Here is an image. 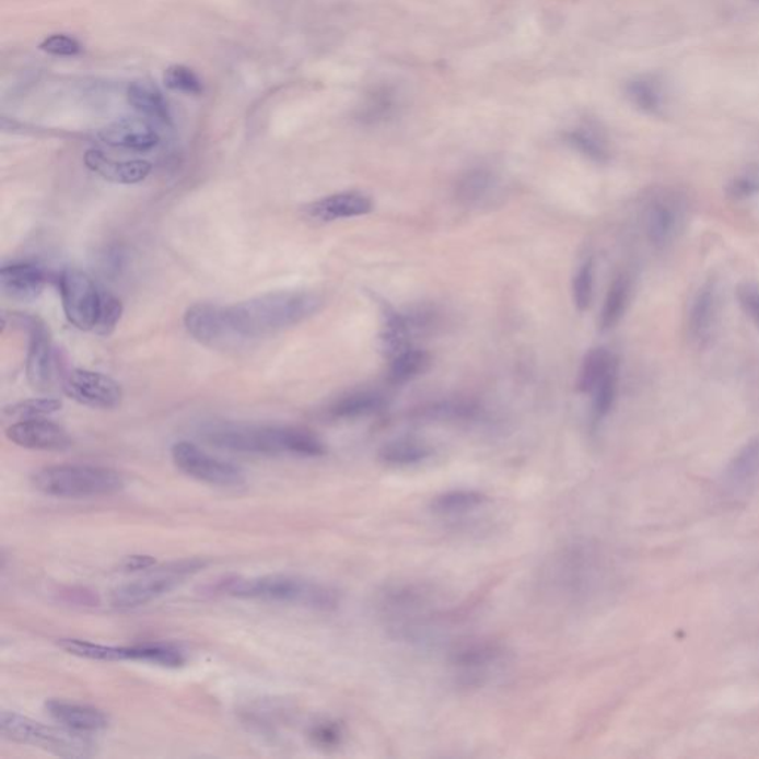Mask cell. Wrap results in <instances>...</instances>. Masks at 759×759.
Segmentation results:
<instances>
[{
    "instance_id": "obj_18",
    "label": "cell",
    "mask_w": 759,
    "mask_h": 759,
    "mask_svg": "<svg viewBox=\"0 0 759 759\" xmlns=\"http://www.w3.org/2000/svg\"><path fill=\"white\" fill-rule=\"evenodd\" d=\"M83 162L104 180L118 183V185H136V183L144 182L152 173V164L148 161H118L107 156L102 150L95 149L87 150Z\"/></svg>"
},
{
    "instance_id": "obj_25",
    "label": "cell",
    "mask_w": 759,
    "mask_h": 759,
    "mask_svg": "<svg viewBox=\"0 0 759 759\" xmlns=\"http://www.w3.org/2000/svg\"><path fill=\"white\" fill-rule=\"evenodd\" d=\"M567 143L577 152L585 154L594 162H607L610 160V144L606 133L600 131L598 125L582 122L565 132Z\"/></svg>"
},
{
    "instance_id": "obj_29",
    "label": "cell",
    "mask_w": 759,
    "mask_h": 759,
    "mask_svg": "<svg viewBox=\"0 0 759 759\" xmlns=\"http://www.w3.org/2000/svg\"><path fill=\"white\" fill-rule=\"evenodd\" d=\"M432 448L424 442L411 440H396L389 442L380 449V460L392 466H411L428 460L431 457Z\"/></svg>"
},
{
    "instance_id": "obj_4",
    "label": "cell",
    "mask_w": 759,
    "mask_h": 759,
    "mask_svg": "<svg viewBox=\"0 0 759 759\" xmlns=\"http://www.w3.org/2000/svg\"><path fill=\"white\" fill-rule=\"evenodd\" d=\"M39 493L56 499H97L124 490L122 475L110 467L57 465L37 470L32 478Z\"/></svg>"
},
{
    "instance_id": "obj_2",
    "label": "cell",
    "mask_w": 759,
    "mask_h": 759,
    "mask_svg": "<svg viewBox=\"0 0 759 759\" xmlns=\"http://www.w3.org/2000/svg\"><path fill=\"white\" fill-rule=\"evenodd\" d=\"M202 436L215 448L253 456L320 457L327 452L314 432L295 427L212 423Z\"/></svg>"
},
{
    "instance_id": "obj_37",
    "label": "cell",
    "mask_w": 759,
    "mask_h": 759,
    "mask_svg": "<svg viewBox=\"0 0 759 759\" xmlns=\"http://www.w3.org/2000/svg\"><path fill=\"white\" fill-rule=\"evenodd\" d=\"M573 295L575 307L580 312H585L589 308L592 295H594V262L592 260L580 267L577 275H575Z\"/></svg>"
},
{
    "instance_id": "obj_14",
    "label": "cell",
    "mask_w": 759,
    "mask_h": 759,
    "mask_svg": "<svg viewBox=\"0 0 759 759\" xmlns=\"http://www.w3.org/2000/svg\"><path fill=\"white\" fill-rule=\"evenodd\" d=\"M98 139L110 148L149 152L161 143L160 132L148 118H120L100 129Z\"/></svg>"
},
{
    "instance_id": "obj_38",
    "label": "cell",
    "mask_w": 759,
    "mask_h": 759,
    "mask_svg": "<svg viewBox=\"0 0 759 759\" xmlns=\"http://www.w3.org/2000/svg\"><path fill=\"white\" fill-rule=\"evenodd\" d=\"M122 314L124 306L120 300L103 290L102 312H100L97 327H95L94 332H97L98 336H110L115 328L118 327Z\"/></svg>"
},
{
    "instance_id": "obj_39",
    "label": "cell",
    "mask_w": 759,
    "mask_h": 759,
    "mask_svg": "<svg viewBox=\"0 0 759 759\" xmlns=\"http://www.w3.org/2000/svg\"><path fill=\"white\" fill-rule=\"evenodd\" d=\"M40 51L54 57H78L83 51V45L74 36L56 33L40 42Z\"/></svg>"
},
{
    "instance_id": "obj_28",
    "label": "cell",
    "mask_w": 759,
    "mask_h": 759,
    "mask_svg": "<svg viewBox=\"0 0 759 759\" xmlns=\"http://www.w3.org/2000/svg\"><path fill=\"white\" fill-rule=\"evenodd\" d=\"M488 502H490V499L481 491L453 490L436 495L432 500L431 507L436 515L457 516L477 511V509L486 506Z\"/></svg>"
},
{
    "instance_id": "obj_35",
    "label": "cell",
    "mask_w": 759,
    "mask_h": 759,
    "mask_svg": "<svg viewBox=\"0 0 759 759\" xmlns=\"http://www.w3.org/2000/svg\"><path fill=\"white\" fill-rule=\"evenodd\" d=\"M165 86L175 93L185 95H200L203 93L202 79L190 67L174 65L164 73Z\"/></svg>"
},
{
    "instance_id": "obj_43",
    "label": "cell",
    "mask_w": 759,
    "mask_h": 759,
    "mask_svg": "<svg viewBox=\"0 0 759 759\" xmlns=\"http://www.w3.org/2000/svg\"><path fill=\"white\" fill-rule=\"evenodd\" d=\"M60 596L67 604H73V606L79 607H97L100 604L97 592L82 586L65 587V589L60 592Z\"/></svg>"
},
{
    "instance_id": "obj_30",
    "label": "cell",
    "mask_w": 759,
    "mask_h": 759,
    "mask_svg": "<svg viewBox=\"0 0 759 759\" xmlns=\"http://www.w3.org/2000/svg\"><path fill=\"white\" fill-rule=\"evenodd\" d=\"M617 364L616 358L607 349H592L580 369L577 389L592 394L604 375Z\"/></svg>"
},
{
    "instance_id": "obj_10",
    "label": "cell",
    "mask_w": 759,
    "mask_h": 759,
    "mask_svg": "<svg viewBox=\"0 0 759 759\" xmlns=\"http://www.w3.org/2000/svg\"><path fill=\"white\" fill-rule=\"evenodd\" d=\"M12 318L15 319L16 325L26 328L31 336L26 360L28 383L33 389L39 392L51 389L56 357H54L51 336L47 325L36 316L26 314L12 315Z\"/></svg>"
},
{
    "instance_id": "obj_26",
    "label": "cell",
    "mask_w": 759,
    "mask_h": 759,
    "mask_svg": "<svg viewBox=\"0 0 759 759\" xmlns=\"http://www.w3.org/2000/svg\"><path fill=\"white\" fill-rule=\"evenodd\" d=\"M58 646L70 656L94 662H132V645H106L97 642L65 638Z\"/></svg>"
},
{
    "instance_id": "obj_33",
    "label": "cell",
    "mask_w": 759,
    "mask_h": 759,
    "mask_svg": "<svg viewBox=\"0 0 759 759\" xmlns=\"http://www.w3.org/2000/svg\"><path fill=\"white\" fill-rule=\"evenodd\" d=\"M62 408L60 399L39 398L21 400L3 408V416L15 421L45 419V417L56 414Z\"/></svg>"
},
{
    "instance_id": "obj_44",
    "label": "cell",
    "mask_w": 759,
    "mask_h": 759,
    "mask_svg": "<svg viewBox=\"0 0 759 759\" xmlns=\"http://www.w3.org/2000/svg\"><path fill=\"white\" fill-rule=\"evenodd\" d=\"M154 565H156V558L150 557V554H131V557L124 558L119 569L125 573H136V571L153 569Z\"/></svg>"
},
{
    "instance_id": "obj_42",
    "label": "cell",
    "mask_w": 759,
    "mask_h": 759,
    "mask_svg": "<svg viewBox=\"0 0 759 759\" xmlns=\"http://www.w3.org/2000/svg\"><path fill=\"white\" fill-rule=\"evenodd\" d=\"M759 191V175L746 174L734 178L728 183L727 195L732 199L740 200L749 198Z\"/></svg>"
},
{
    "instance_id": "obj_17",
    "label": "cell",
    "mask_w": 759,
    "mask_h": 759,
    "mask_svg": "<svg viewBox=\"0 0 759 759\" xmlns=\"http://www.w3.org/2000/svg\"><path fill=\"white\" fill-rule=\"evenodd\" d=\"M759 479V437L749 441L729 462L725 469L723 483L724 494L729 499L746 498L757 486Z\"/></svg>"
},
{
    "instance_id": "obj_15",
    "label": "cell",
    "mask_w": 759,
    "mask_h": 759,
    "mask_svg": "<svg viewBox=\"0 0 759 759\" xmlns=\"http://www.w3.org/2000/svg\"><path fill=\"white\" fill-rule=\"evenodd\" d=\"M47 285V273L28 261H11L0 269V290L14 302L31 303L40 297Z\"/></svg>"
},
{
    "instance_id": "obj_45",
    "label": "cell",
    "mask_w": 759,
    "mask_h": 759,
    "mask_svg": "<svg viewBox=\"0 0 759 759\" xmlns=\"http://www.w3.org/2000/svg\"><path fill=\"white\" fill-rule=\"evenodd\" d=\"M312 737H314L319 745H331L334 740L337 739V732L331 725H320V727L314 729Z\"/></svg>"
},
{
    "instance_id": "obj_40",
    "label": "cell",
    "mask_w": 759,
    "mask_h": 759,
    "mask_svg": "<svg viewBox=\"0 0 759 759\" xmlns=\"http://www.w3.org/2000/svg\"><path fill=\"white\" fill-rule=\"evenodd\" d=\"M475 408L470 404L465 402H442L436 404L428 410H423L421 414L427 419L433 420H462L470 419L474 416Z\"/></svg>"
},
{
    "instance_id": "obj_27",
    "label": "cell",
    "mask_w": 759,
    "mask_h": 759,
    "mask_svg": "<svg viewBox=\"0 0 759 759\" xmlns=\"http://www.w3.org/2000/svg\"><path fill=\"white\" fill-rule=\"evenodd\" d=\"M383 407H385V399L382 395L364 390L341 396L329 407L328 412L334 419L349 420L373 414Z\"/></svg>"
},
{
    "instance_id": "obj_9",
    "label": "cell",
    "mask_w": 759,
    "mask_h": 759,
    "mask_svg": "<svg viewBox=\"0 0 759 759\" xmlns=\"http://www.w3.org/2000/svg\"><path fill=\"white\" fill-rule=\"evenodd\" d=\"M60 293L67 320L81 331H94L102 312V288L90 275L69 267L61 273Z\"/></svg>"
},
{
    "instance_id": "obj_22",
    "label": "cell",
    "mask_w": 759,
    "mask_h": 759,
    "mask_svg": "<svg viewBox=\"0 0 759 759\" xmlns=\"http://www.w3.org/2000/svg\"><path fill=\"white\" fill-rule=\"evenodd\" d=\"M681 223V212L677 203L669 199H658L646 214V236L654 247L665 248L677 236Z\"/></svg>"
},
{
    "instance_id": "obj_19",
    "label": "cell",
    "mask_w": 759,
    "mask_h": 759,
    "mask_svg": "<svg viewBox=\"0 0 759 759\" xmlns=\"http://www.w3.org/2000/svg\"><path fill=\"white\" fill-rule=\"evenodd\" d=\"M504 662L506 658L502 646L490 642L467 645L454 658V665L460 669L462 677L470 682H482L488 675L503 666Z\"/></svg>"
},
{
    "instance_id": "obj_13",
    "label": "cell",
    "mask_w": 759,
    "mask_h": 759,
    "mask_svg": "<svg viewBox=\"0 0 759 759\" xmlns=\"http://www.w3.org/2000/svg\"><path fill=\"white\" fill-rule=\"evenodd\" d=\"M7 437L12 444L35 452H65L72 446L66 429L45 419L15 421L7 429Z\"/></svg>"
},
{
    "instance_id": "obj_32",
    "label": "cell",
    "mask_w": 759,
    "mask_h": 759,
    "mask_svg": "<svg viewBox=\"0 0 759 759\" xmlns=\"http://www.w3.org/2000/svg\"><path fill=\"white\" fill-rule=\"evenodd\" d=\"M429 357L427 352L419 349L408 348L395 354L389 370V380L395 385L406 383L408 380L417 377L428 369Z\"/></svg>"
},
{
    "instance_id": "obj_21",
    "label": "cell",
    "mask_w": 759,
    "mask_h": 759,
    "mask_svg": "<svg viewBox=\"0 0 759 759\" xmlns=\"http://www.w3.org/2000/svg\"><path fill=\"white\" fill-rule=\"evenodd\" d=\"M719 316V288L713 281H708L696 294L688 312V332L698 345H704L711 339Z\"/></svg>"
},
{
    "instance_id": "obj_7",
    "label": "cell",
    "mask_w": 759,
    "mask_h": 759,
    "mask_svg": "<svg viewBox=\"0 0 759 759\" xmlns=\"http://www.w3.org/2000/svg\"><path fill=\"white\" fill-rule=\"evenodd\" d=\"M432 592L420 585H396L387 587L380 598V610L392 629L399 635L414 637L424 631L429 617L433 615L435 600Z\"/></svg>"
},
{
    "instance_id": "obj_11",
    "label": "cell",
    "mask_w": 759,
    "mask_h": 759,
    "mask_svg": "<svg viewBox=\"0 0 759 759\" xmlns=\"http://www.w3.org/2000/svg\"><path fill=\"white\" fill-rule=\"evenodd\" d=\"M62 389L70 399L95 410H115L124 398L119 383L97 371L82 369L70 371L66 375Z\"/></svg>"
},
{
    "instance_id": "obj_41",
    "label": "cell",
    "mask_w": 759,
    "mask_h": 759,
    "mask_svg": "<svg viewBox=\"0 0 759 759\" xmlns=\"http://www.w3.org/2000/svg\"><path fill=\"white\" fill-rule=\"evenodd\" d=\"M737 300H739L742 311L752 319L759 329V285L752 282L742 283L737 288Z\"/></svg>"
},
{
    "instance_id": "obj_5",
    "label": "cell",
    "mask_w": 759,
    "mask_h": 759,
    "mask_svg": "<svg viewBox=\"0 0 759 759\" xmlns=\"http://www.w3.org/2000/svg\"><path fill=\"white\" fill-rule=\"evenodd\" d=\"M0 734L3 739L20 745L35 746L48 750L58 757L85 758L93 757L94 744L87 739V734H81L20 715V713L3 711L0 715Z\"/></svg>"
},
{
    "instance_id": "obj_6",
    "label": "cell",
    "mask_w": 759,
    "mask_h": 759,
    "mask_svg": "<svg viewBox=\"0 0 759 759\" xmlns=\"http://www.w3.org/2000/svg\"><path fill=\"white\" fill-rule=\"evenodd\" d=\"M206 565L207 562L200 560L173 562L143 579L125 583L112 592V607L118 610H133V608L148 606L152 600L170 594L175 587L182 585L187 575L198 573Z\"/></svg>"
},
{
    "instance_id": "obj_36",
    "label": "cell",
    "mask_w": 759,
    "mask_h": 759,
    "mask_svg": "<svg viewBox=\"0 0 759 759\" xmlns=\"http://www.w3.org/2000/svg\"><path fill=\"white\" fill-rule=\"evenodd\" d=\"M617 382H619V370H617V364L612 366L610 371L604 378L600 380L598 386L595 387L594 392V414L596 419H603L608 412L611 411L612 406H615L616 395H617Z\"/></svg>"
},
{
    "instance_id": "obj_31",
    "label": "cell",
    "mask_w": 759,
    "mask_h": 759,
    "mask_svg": "<svg viewBox=\"0 0 759 759\" xmlns=\"http://www.w3.org/2000/svg\"><path fill=\"white\" fill-rule=\"evenodd\" d=\"M629 291L631 285L627 277H619L611 283L608 290L606 302H604L603 312H600L599 325L603 329H610L619 324L621 316L627 311Z\"/></svg>"
},
{
    "instance_id": "obj_1",
    "label": "cell",
    "mask_w": 759,
    "mask_h": 759,
    "mask_svg": "<svg viewBox=\"0 0 759 759\" xmlns=\"http://www.w3.org/2000/svg\"><path fill=\"white\" fill-rule=\"evenodd\" d=\"M320 306L323 299L307 291L262 294L233 306L198 303L187 308L185 327L207 348L240 350L302 324Z\"/></svg>"
},
{
    "instance_id": "obj_23",
    "label": "cell",
    "mask_w": 759,
    "mask_h": 759,
    "mask_svg": "<svg viewBox=\"0 0 759 759\" xmlns=\"http://www.w3.org/2000/svg\"><path fill=\"white\" fill-rule=\"evenodd\" d=\"M127 98L131 107L136 108L144 118L156 120L160 124H171L168 102H166L160 86L154 85L153 82L140 79V81L129 83Z\"/></svg>"
},
{
    "instance_id": "obj_12",
    "label": "cell",
    "mask_w": 759,
    "mask_h": 759,
    "mask_svg": "<svg viewBox=\"0 0 759 759\" xmlns=\"http://www.w3.org/2000/svg\"><path fill=\"white\" fill-rule=\"evenodd\" d=\"M406 102L402 87L395 82L374 83L362 95L361 103L354 110V120L364 127H377L394 120L400 114Z\"/></svg>"
},
{
    "instance_id": "obj_3",
    "label": "cell",
    "mask_w": 759,
    "mask_h": 759,
    "mask_svg": "<svg viewBox=\"0 0 759 759\" xmlns=\"http://www.w3.org/2000/svg\"><path fill=\"white\" fill-rule=\"evenodd\" d=\"M210 594L288 604L318 611L336 610L340 604L339 591L334 587L290 574L226 577L210 586Z\"/></svg>"
},
{
    "instance_id": "obj_34",
    "label": "cell",
    "mask_w": 759,
    "mask_h": 759,
    "mask_svg": "<svg viewBox=\"0 0 759 759\" xmlns=\"http://www.w3.org/2000/svg\"><path fill=\"white\" fill-rule=\"evenodd\" d=\"M627 93L638 108L649 114H657L663 106L661 87L653 79L640 78L629 82Z\"/></svg>"
},
{
    "instance_id": "obj_20",
    "label": "cell",
    "mask_w": 759,
    "mask_h": 759,
    "mask_svg": "<svg viewBox=\"0 0 759 759\" xmlns=\"http://www.w3.org/2000/svg\"><path fill=\"white\" fill-rule=\"evenodd\" d=\"M371 211H373V202L369 196L360 191L329 195L307 207L308 215L319 221L353 219V217L369 214Z\"/></svg>"
},
{
    "instance_id": "obj_16",
    "label": "cell",
    "mask_w": 759,
    "mask_h": 759,
    "mask_svg": "<svg viewBox=\"0 0 759 759\" xmlns=\"http://www.w3.org/2000/svg\"><path fill=\"white\" fill-rule=\"evenodd\" d=\"M48 715L57 724L67 729L81 734L104 732L110 724V719L102 709L91 704L69 702V700L49 699L45 703Z\"/></svg>"
},
{
    "instance_id": "obj_8",
    "label": "cell",
    "mask_w": 759,
    "mask_h": 759,
    "mask_svg": "<svg viewBox=\"0 0 759 759\" xmlns=\"http://www.w3.org/2000/svg\"><path fill=\"white\" fill-rule=\"evenodd\" d=\"M171 457L174 465L186 474L187 477L196 479L208 486L221 488H235L244 486L247 481V474L235 463L223 460L210 453L203 452L198 445L191 442L180 441L171 448Z\"/></svg>"
},
{
    "instance_id": "obj_24",
    "label": "cell",
    "mask_w": 759,
    "mask_h": 759,
    "mask_svg": "<svg viewBox=\"0 0 759 759\" xmlns=\"http://www.w3.org/2000/svg\"><path fill=\"white\" fill-rule=\"evenodd\" d=\"M498 186V178L490 170H470L458 178L456 198L465 207L483 206L493 198Z\"/></svg>"
}]
</instances>
